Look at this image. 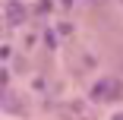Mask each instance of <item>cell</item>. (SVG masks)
<instances>
[{
    "mask_svg": "<svg viewBox=\"0 0 123 120\" xmlns=\"http://www.w3.org/2000/svg\"><path fill=\"white\" fill-rule=\"evenodd\" d=\"M6 16H10V22H13V25H19V22H25L29 10H25V6H16V3H10V6H6Z\"/></svg>",
    "mask_w": 123,
    "mask_h": 120,
    "instance_id": "7a4b0ae2",
    "label": "cell"
},
{
    "mask_svg": "<svg viewBox=\"0 0 123 120\" xmlns=\"http://www.w3.org/2000/svg\"><path fill=\"white\" fill-rule=\"evenodd\" d=\"M63 114H66V117L73 114L76 120H88V107H85L82 101H73V104H66V107H63Z\"/></svg>",
    "mask_w": 123,
    "mask_h": 120,
    "instance_id": "6da1fadb",
    "label": "cell"
}]
</instances>
